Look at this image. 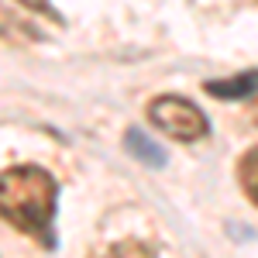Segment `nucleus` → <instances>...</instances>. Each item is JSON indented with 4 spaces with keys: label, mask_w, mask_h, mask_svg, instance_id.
Masks as SVG:
<instances>
[{
    "label": "nucleus",
    "mask_w": 258,
    "mask_h": 258,
    "mask_svg": "<svg viewBox=\"0 0 258 258\" xmlns=\"http://www.w3.org/2000/svg\"><path fill=\"white\" fill-rule=\"evenodd\" d=\"M62 24V18L41 0L31 4H0V38L11 41H41L48 38V28Z\"/></svg>",
    "instance_id": "7ed1b4c3"
},
{
    "label": "nucleus",
    "mask_w": 258,
    "mask_h": 258,
    "mask_svg": "<svg viewBox=\"0 0 258 258\" xmlns=\"http://www.w3.org/2000/svg\"><path fill=\"white\" fill-rule=\"evenodd\" d=\"M124 148H127L145 169H162V165H165L162 145H155V141L148 138L145 131H138V127H127V131H124Z\"/></svg>",
    "instance_id": "20e7f679"
},
{
    "label": "nucleus",
    "mask_w": 258,
    "mask_h": 258,
    "mask_svg": "<svg viewBox=\"0 0 258 258\" xmlns=\"http://www.w3.org/2000/svg\"><path fill=\"white\" fill-rule=\"evenodd\" d=\"M103 258H155V248L138 238H124V241H114Z\"/></svg>",
    "instance_id": "423d86ee"
},
{
    "label": "nucleus",
    "mask_w": 258,
    "mask_h": 258,
    "mask_svg": "<svg viewBox=\"0 0 258 258\" xmlns=\"http://www.w3.org/2000/svg\"><path fill=\"white\" fill-rule=\"evenodd\" d=\"M255 162H258V152L255 148H248L244 152V159H241V186H244V193H248V200L255 203L258 200V186H255Z\"/></svg>",
    "instance_id": "0eeeda50"
},
{
    "label": "nucleus",
    "mask_w": 258,
    "mask_h": 258,
    "mask_svg": "<svg viewBox=\"0 0 258 258\" xmlns=\"http://www.w3.org/2000/svg\"><path fill=\"white\" fill-rule=\"evenodd\" d=\"M255 69H248V73H238V76H231V80H207L203 83V90L210 93V97L217 100H244L255 93Z\"/></svg>",
    "instance_id": "39448f33"
},
{
    "label": "nucleus",
    "mask_w": 258,
    "mask_h": 258,
    "mask_svg": "<svg viewBox=\"0 0 258 258\" xmlns=\"http://www.w3.org/2000/svg\"><path fill=\"white\" fill-rule=\"evenodd\" d=\"M55 207L59 182L41 165H11L0 172V217L48 251L55 248Z\"/></svg>",
    "instance_id": "f257e3e1"
},
{
    "label": "nucleus",
    "mask_w": 258,
    "mask_h": 258,
    "mask_svg": "<svg viewBox=\"0 0 258 258\" xmlns=\"http://www.w3.org/2000/svg\"><path fill=\"white\" fill-rule=\"evenodd\" d=\"M145 114H148V120L159 127L162 135H169L172 141H200L210 135L207 114L200 110L197 103H189L186 97H176V93L155 97Z\"/></svg>",
    "instance_id": "f03ea898"
}]
</instances>
